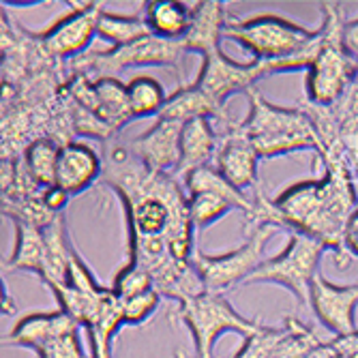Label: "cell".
<instances>
[{"instance_id":"obj_13","label":"cell","mask_w":358,"mask_h":358,"mask_svg":"<svg viewBox=\"0 0 358 358\" xmlns=\"http://www.w3.org/2000/svg\"><path fill=\"white\" fill-rule=\"evenodd\" d=\"M309 305L315 317L337 337H352L358 333V283L335 285L317 273L309 289Z\"/></svg>"},{"instance_id":"obj_34","label":"cell","mask_w":358,"mask_h":358,"mask_svg":"<svg viewBox=\"0 0 358 358\" xmlns=\"http://www.w3.org/2000/svg\"><path fill=\"white\" fill-rule=\"evenodd\" d=\"M343 251L350 257H358V206L350 215L343 230Z\"/></svg>"},{"instance_id":"obj_2","label":"cell","mask_w":358,"mask_h":358,"mask_svg":"<svg viewBox=\"0 0 358 358\" xmlns=\"http://www.w3.org/2000/svg\"><path fill=\"white\" fill-rule=\"evenodd\" d=\"M320 161L327 168L322 178L296 182L275 198L279 227L322 243L333 251L337 268L345 271L352 257L343 251V230L358 206L356 180L335 152L322 155Z\"/></svg>"},{"instance_id":"obj_7","label":"cell","mask_w":358,"mask_h":358,"mask_svg":"<svg viewBox=\"0 0 358 358\" xmlns=\"http://www.w3.org/2000/svg\"><path fill=\"white\" fill-rule=\"evenodd\" d=\"M170 317L182 322L189 329L198 358H213V348L225 333H236L245 339L259 329L257 320L241 315L225 294L219 292H204L187 303H180Z\"/></svg>"},{"instance_id":"obj_23","label":"cell","mask_w":358,"mask_h":358,"mask_svg":"<svg viewBox=\"0 0 358 358\" xmlns=\"http://www.w3.org/2000/svg\"><path fill=\"white\" fill-rule=\"evenodd\" d=\"M15 223V249L9 262L5 264V273L13 271H28L35 273L39 279L43 277L45 266V236L43 227L30 221H13Z\"/></svg>"},{"instance_id":"obj_21","label":"cell","mask_w":358,"mask_h":358,"mask_svg":"<svg viewBox=\"0 0 358 358\" xmlns=\"http://www.w3.org/2000/svg\"><path fill=\"white\" fill-rule=\"evenodd\" d=\"M225 24H227V13L223 3H219V0L195 3L191 28L182 39L187 50L202 54L210 45H221Z\"/></svg>"},{"instance_id":"obj_22","label":"cell","mask_w":358,"mask_h":358,"mask_svg":"<svg viewBox=\"0 0 358 358\" xmlns=\"http://www.w3.org/2000/svg\"><path fill=\"white\" fill-rule=\"evenodd\" d=\"M157 118H172L178 122H189L193 118H210L215 122L230 120L225 110L217 108L195 84L180 86L176 92H172Z\"/></svg>"},{"instance_id":"obj_30","label":"cell","mask_w":358,"mask_h":358,"mask_svg":"<svg viewBox=\"0 0 358 358\" xmlns=\"http://www.w3.org/2000/svg\"><path fill=\"white\" fill-rule=\"evenodd\" d=\"M112 289L120 301H129V299H136L140 294H146V292L155 289V283H152V277L144 268L127 262L116 273Z\"/></svg>"},{"instance_id":"obj_10","label":"cell","mask_w":358,"mask_h":358,"mask_svg":"<svg viewBox=\"0 0 358 358\" xmlns=\"http://www.w3.org/2000/svg\"><path fill=\"white\" fill-rule=\"evenodd\" d=\"M275 76V64L251 60L236 62L221 52V45H210L202 52V69L193 84L198 86L208 99L225 110V101L236 92H249L259 80Z\"/></svg>"},{"instance_id":"obj_15","label":"cell","mask_w":358,"mask_h":358,"mask_svg":"<svg viewBox=\"0 0 358 358\" xmlns=\"http://www.w3.org/2000/svg\"><path fill=\"white\" fill-rule=\"evenodd\" d=\"M185 122L172 118H157L146 134L129 140L131 150L142 164L155 172L174 174L180 157V134Z\"/></svg>"},{"instance_id":"obj_25","label":"cell","mask_w":358,"mask_h":358,"mask_svg":"<svg viewBox=\"0 0 358 358\" xmlns=\"http://www.w3.org/2000/svg\"><path fill=\"white\" fill-rule=\"evenodd\" d=\"M182 182H185V189L189 195H193V193H217V195H221V198L230 200L236 206V210H243L245 215H249L253 208V202H251V198H247L245 191L236 189L232 182H227L225 176L215 166H204V168L193 170L191 174H187L182 178Z\"/></svg>"},{"instance_id":"obj_14","label":"cell","mask_w":358,"mask_h":358,"mask_svg":"<svg viewBox=\"0 0 358 358\" xmlns=\"http://www.w3.org/2000/svg\"><path fill=\"white\" fill-rule=\"evenodd\" d=\"M299 108L311 118L315 127V134L322 144L320 155L331 146H337L339 142L358 140V69L337 103L320 108L303 99Z\"/></svg>"},{"instance_id":"obj_32","label":"cell","mask_w":358,"mask_h":358,"mask_svg":"<svg viewBox=\"0 0 358 358\" xmlns=\"http://www.w3.org/2000/svg\"><path fill=\"white\" fill-rule=\"evenodd\" d=\"M159 303H161V294L157 289H150L136 299L122 301V322L127 327H140V324L152 317V313L159 309Z\"/></svg>"},{"instance_id":"obj_5","label":"cell","mask_w":358,"mask_h":358,"mask_svg":"<svg viewBox=\"0 0 358 358\" xmlns=\"http://www.w3.org/2000/svg\"><path fill=\"white\" fill-rule=\"evenodd\" d=\"M182 39L170 41L155 35L134 41L129 45L112 48L108 52H86L67 62L69 76L84 73L92 80L114 78L118 71L129 67H174L182 69V58L187 54Z\"/></svg>"},{"instance_id":"obj_24","label":"cell","mask_w":358,"mask_h":358,"mask_svg":"<svg viewBox=\"0 0 358 358\" xmlns=\"http://www.w3.org/2000/svg\"><path fill=\"white\" fill-rule=\"evenodd\" d=\"M60 146L62 144L52 138H39L26 146V150L22 152V166L32 185H37L39 189L54 187Z\"/></svg>"},{"instance_id":"obj_37","label":"cell","mask_w":358,"mask_h":358,"mask_svg":"<svg viewBox=\"0 0 358 358\" xmlns=\"http://www.w3.org/2000/svg\"><path fill=\"white\" fill-rule=\"evenodd\" d=\"M90 358H112V352H103V354H94Z\"/></svg>"},{"instance_id":"obj_27","label":"cell","mask_w":358,"mask_h":358,"mask_svg":"<svg viewBox=\"0 0 358 358\" xmlns=\"http://www.w3.org/2000/svg\"><path fill=\"white\" fill-rule=\"evenodd\" d=\"M127 96H129V108H131L134 118H144V116H155V114L159 116L168 101L164 84L150 76H138L129 82Z\"/></svg>"},{"instance_id":"obj_35","label":"cell","mask_w":358,"mask_h":358,"mask_svg":"<svg viewBox=\"0 0 358 358\" xmlns=\"http://www.w3.org/2000/svg\"><path fill=\"white\" fill-rule=\"evenodd\" d=\"M41 200H43V204H45V208L50 213L62 215V208L67 206V202H69V195L54 185V187H48V189L41 191Z\"/></svg>"},{"instance_id":"obj_31","label":"cell","mask_w":358,"mask_h":358,"mask_svg":"<svg viewBox=\"0 0 358 358\" xmlns=\"http://www.w3.org/2000/svg\"><path fill=\"white\" fill-rule=\"evenodd\" d=\"M283 335V329H273L259 324V329L245 337L243 348L234 354V358H271L279 339Z\"/></svg>"},{"instance_id":"obj_19","label":"cell","mask_w":358,"mask_h":358,"mask_svg":"<svg viewBox=\"0 0 358 358\" xmlns=\"http://www.w3.org/2000/svg\"><path fill=\"white\" fill-rule=\"evenodd\" d=\"M221 138L215 131L210 118H193L185 122L180 134V157L178 166L174 170V176L185 178L193 170L210 166L208 161L217 157Z\"/></svg>"},{"instance_id":"obj_12","label":"cell","mask_w":358,"mask_h":358,"mask_svg":"<svg viewBox=\"0 0 358 358\" xmlns=\"http://www.w3.org/2000/svg\"><path fill=\"white\" fill-rule=\"evenodd\" d=\"M71 11L58 17L37 39L48 56L58 62H69L82 54L99 35V20L106 11L103 3H69Z\"/></svg>"},{"instance_id":"obj_28","label":"cell","mask_w":358,"mask_h":358,"mask_svg":"<svg viewBox=\"0 0 358 358\" xmlns=\"http://www.w3.org/2000/svg\"><path fill=\"white\" fill-rule=\"evenodd\" d=\"M324 343L317 335L294 317H285L283 335L271 358H311Z\"/></svg>"},{"instance_id":"obj_36","label":"cell","mask_w":358,"mask_h":358,"mask_svg":"<svg viewBox=\"0 0 358 358\" xmlns=\"http://www.w3.org/2000/svg\"><path fill=\"white\" fill-rule=\"evenodd\" d=\"M343 45H345V52L358 60V17L352 20V22H345V28H343Z\"/></svg>"},{"instance_id":"obj_16","label":"cell","mask_w":358,"mask_h":358,"mask_svg":"<svg viewBox=\"0 0 358 358\" xmlns=\"http://www.w3.org/2000/svg\"><path fill=\"white\" fill-rule=\"evenodd\" d=\"M103 176V157H99L86 142H67L60 146L56 164V187L62 189L69 198L82 195Z\"/></svg>"},{"instance_id":"obj_29","label":"cell","mask_w":358,"mask_h":358,"mask_svg":"<svg viewBox=\"0 0 358 358\" xmlns=\"http://www.w3.org/2000/svg\"><path fill=\"white\" fill-rule=\"evenodd\" d=\"M236 210V206L221 198L217 193H193L189 195V217L193 227L198 230H204L210 223H215L217 219H221L223 215Z\"/></svg>"},{"instance_id":"obj_1","label":"cell","mask_w":358,"mask_h":358,"mask_svg":"<svg viewBox=\"0 0 358 358\" xmlns=\"http://www.w3.org/2000/svg\"><path fill=\"white\" fill-rule=\"evenodd\" d=\"M101 157V185L122 202L129 245L164 241L178 259L189 262L195 253V227L189 217V195L176 176L146 168L127 142L114 138L103 142Z\"/></svg>"},{"instance_id":"obj_11","label":"cell","mask_w":358,"mask_h":358,"mask_svg":"<svg viewBox=\"0 0 358 358\" xmlns=\"http://www.w3.org/2000/svg\"><path fill=\"white\" fill-rule=\"evenodd\" d=\"M64 94L73 106L103 122L114 136L134 118L127 86L118 78L92 80L84 73H73L64 82Z\"/></svg>"},{"instance_id":"obj_38","label":"cell","mask_w":358,"mask_h":358,"mask_svg":"<svg viewBox=\"0 0 358 358\" xmlns=\"http://www.w3.org/2000/svg\"><path fill=\"white\" fill-rule=\"evenodd\" d=\"M174 356H176V358H189V356H187V354H185V352H180V350H178V352H176V354H174Z\"/></svg>"},{"instance_id":"obj_6","label":"cell","mask_w":358,"mask_h":358,"mask_svg":"<svg viewBox=\"0 0 358 358\" xmlns=\"http://www.w3.org/2000/svg\"><path fill=\"white\" fill-rule=\"evenodd\" d=\"M317 30H307L285 17L264 13L247 20H227L223 37L247 48L255 60L279 62L311 45Z\"/></svg>"},{"instance_id":"obj_3","label":"cell","mask_w":358,"mask_h":358,"mask_svg":"<svg viewBox=\"0 0 358 358\" xmlns=\"http://www.w3.org/2000/svg\"><path fill=\"white\" fill-rule=\"evenodd\" d=\"M249 116L241 122L225 120L221 131H230L245 138L259 159H273L296 150H315L320 155L322 144L315 134L311 118L301 108H281L266 101L257 88L247 92Z\"/></svg>"},{"instance_id":"obj_33","label":"cell","mask_w":358,"mask_h":358,"mask_svg":"<svg viewBox=\"0 0 358 358\" xmlns=\"http://www.w3.org/2000/svg\"><path fill=\"white\" fill-rule=\"evenodd\" d=\"M35 354H37V358H90V356H86V352L82 348L80 331H71L67 335H60V337L52 339Z\"/></svg>"},{"instance_id":"obj_8","label":"cell","mask_w":358,"mask_h":358,"mask_svg":"<svg viewBox=\"0 0 358 358\" xmlns=\"http://www.w3.org/2000/svg\"><path fill=\"white\" fill-rule=\"evenodd\" d=\"M324 251L327 249L322 243L292 232L287 247L279 255L264 259L245 283H277L287 287L299 299V303H309V289L317 275Z\"/></svg>"},{"instance_id":"obj_17","label":"cell","mask_w":358,"mask_h":358,"mask_svg":"<svg viewBox=\"0 0 358 358\" xmlns=\"http://www.w3.org/2000/svg\"><path fill=\"white\" fill-rule=\"evenodd\" d=\"M71 331H80V324L73 317H69L62 309L43 311V313H28L15 324L13 331L7 337H3V343L28 348L32 352H37L52 339H56L60 335H67Z\"/></svg>"},{"instance_id":"obj_4","label":"cell","mask_w":358,"mask_h":358,"mask_svg":"<svg viewBox=\"0 0 358 358\" xmlns=\"http://www.w3.org/2000/svg\"><path fill=\"white\" fill-rule=\"evenodd\" d=\"M322 5V41L315 60L307 69L305 80V101L327 108L341 99L350 86L358 60H354L343 45L345 15L341 3H320Z\"/></svg>"},{"instance_id":"obj_20","label":"cell","mask_w":358,"mask_h":358,"mask_svg":"<svg viewBox=\"0 0 358 358\" xmlns=\"http://www.w3.org/2000/svg\"><path fill=\"white\" fill-rule=\"evenodd\" d=\"M144 22L155 37L178 41L191 28L193 7L178 0H152L144 5Z\"/></svg>"},{"instance_id":"obj_18","label":"cell","mask_w":358,"mask_h":358,"mask_svg":"<svg viewBox=\"0 0 358 358\" xmlns=\"http://www.w3.org/2000/svg\"><path fill=\"white\" fill-rule=\"evenodd\" d=\"M221 144L217 150V170L225 176L227 182H232L236 189H255L259 185L257 178V161L259 155L255 148L241 136L230 131H219Z\"/></svg>"},{"instance_id":"obj_9","label":"cell","mask_w":358,"mask_h":358,"mask_svg":"<svg viewBox=\"0 0 358 358\" xmlns=\"http://www.w3.org/2000/svg\"><path fill=\"white\" fill-rule=\"evenodd\" d=\"M279 230L275 225H259L249 230L245 243L223 255H204L195 249L191 262L198 268L206 292H219L223 294L238 283H245L249 275H253L259 264L264 262V247Z\"/></svg>"},{"instance_id":"obj_26","label":"cell","mask_w":358,"mask_h":358,"mask_svg":"<svg viewBox=\"0 0 358 358\" xmlns=\"http://www.w3.org/2000/svg\"><path fill=\"white\" fill-rule=\"evenodd\" d=\"M150 35L152 32L148 30L144 22V13H134V15H120V13H110V11L101 13L99 37L110 41L114 48L129 45Z\"/></svg>"}]
</instances>
